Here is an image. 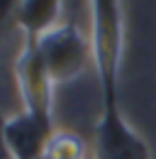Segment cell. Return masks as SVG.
<instances>
[{
	"instance_id": "obj_7",
	"label": "cell",
	"mask_w": 156,
	"mask_h": 159,
	"mask_svg": "<svg viewBox=\"0 0 156 159\" xmlns=\"http://www.w3.org/2000/svg\"><path fill=\"white\" fill-rule=\"evenodd\" d=\"M41 159H44V157H41Z\"/></svg>"
},
{
	"instance_id": "obj_3",
	"label": "cell",
	"mask_w": 156,
	"mask_h": 159,
	"mask_svg": "<svg viewBox=\"0 0 156 159\" xmlns=\"http://www.w3.org/2000/svg\"><path fill=\"white\" fill-rule=\"evenodd\" d=\"M39 61L54 76H68L83 64V44L71 27H61L41 42Z\"/></svg>"
},
{
	"instance_id": "obj_1",
	"label": "cell",
	"mask_w": 156,
	"mask_h": 159,
	"mask_svg": "<svg viewBox=\"0 0 156 159\" xmlns=\"http://www.w3.org/2000/svg\"><path fill=\"white\" fill-rule=\"evenodd\" d=\"M95 159H151L146 142L119 115L112 81H105V108L95 135Z\"/></svg>"
},
{
	"instance_id": "obj_2",
	"label": "cell",
	"mask_w": 156,
	"mask_h": 159,
	"mask_svg": "<svg viewBox=\"0 0 156 159\" xmlns=\"http://www.w3.org/2000/svg\"><path fill=\"white\" fill-rule=\"evenodd\" d=\"M2 142L15 159H41L49 144L46 120L37 110L15 115L2 125Z\"/></svg>"
},
{
	"instance_id": "obj_4",
	"label": "cell",
	"mask_w": 156,
	"mask_h": 159,
	"mask_svg": "<svg viewBox=\"0 0 156 159\" xmlns=\"http://www.w3.org/2000/svg\"><path fill=\"white\" fill-rule=\"evenodd\" d=\"M58 0H22L20 2V22L29 30L39 32L54 20Z\"/></svg>"
},
{
	"instance_id": "obj_5",
	"label": "cell",
	"mask_w": 156,
	"mask_h": 159,
	"mask_svg": "<svg viewBox=\"0 0 156 159\" xmlns=\"http://www.w3.org/2000/svg\"><path fill=\"white\" fill-rule=\"evenodd\" d=\"M83 157V142L73 135H58L49 139L44 159H80Z\"/></svg>"
},
{
	"instance_id": "obj_6",
	"label": "cell",
	"mask_w": 156,
	"mask_h": 159,
	"mask_svg": "<svg viewBox=\"0 0 156 159\" xmlns=\"http://www.w3.org/2000/svg\"><path fill=\"white\" fill-rule=\"evenodd\" d=\"M20 2L22 0H0V27L10 17V12H15V7H20Z\"/></svg>"
}]
</instances>
